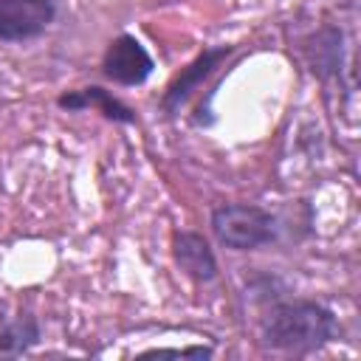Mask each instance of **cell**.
<instances>
[{
    "instance_id": "6da1fadb",
    "label": "cell",
    "mask_w": 361,
    "mask_h": 361,
    "mask_svg": "<svg viewBox=\"0 0 361 361\" xmlns=\"http://www.w3.org/2000/svg\"><path fill=\"white\" fill-rule=\"evenodd\" d=\"M338 338V319L319 302H282L262 322V341L282 353H310Z\"/></svg>"
},
{
    "instance_id": "7a4b0ae2",
    "label": "cell",
    "mask_w": 361,
    "mask_h": 361,
    "mask_svg": "<svg viewBox=\"0 0 361 361\" xmlns=\"http://www.w3.org/2000/svg\"><path fill=\"white\" fill-rule=\"evenodd\" d=\"M212 231L231 251H257L276 237V217L254 203H223L212 212Z\"/></svg>"
},
{
    "instance_id": "3957f363",
    "label": "cell",
    "mask_w": 361,
    "mask_h": 361,
    "mask_svg": "<svg viewBox=\"0 0 361 361\" xmlns=\"http://www.w3.org/2000/svg\"><path fill=\"white\" fill-rule=\"evenodd\" d=\"M152 68H155V62H152L149 51L133 34H118L107 45L104 59H102L104 76L116 85H124V87H135V85L147 82Z\"/></svg>"
},
{
    "instance_id": "277c9868",
    "label": "cell",
    "mask_w": 361,
    "mask_h": 361,
    "mask_svg": "<svg viewBox=\"0 0 361 361\" xmlns=\"http://www.w3.org/2000/svg\"><path fill=\"white\" fill-rule=\"evenodd\" d=\"M56 17L54 0H0V39L25 42L39 37Z\"/></svg>"
},
{
    "instance_id": "5b68a950",
    "label": "cell",
    "mask_w": 361,
    "mask_h": 361,
    "mask_svg": "<svg viewBox=\"0 0 361 361\" xmlns=\"http://www.w3.org/2000/svg\"><path fill=\"white\" fill-rule=\"evenodd\" d=\"M228 54H231V45H217V48H206V51H200L172 82H169V87L164 90V96H161V107L172 116V113H178L180 110V104L228 59Z\"/></svg>"
},
{
    "instance_id": "8992f818",
    "label": "cell",
    "mask_w": 361,
    "mask_h": 361,
    "mask_svg": "<svg viewBox=\"0 0 361 361\" xmlns=\"http://www.w3.org/2000/svg\"><path fill=\"white\" fill-rule=\"evenodd\" d=\"M172 257H175L178 268L195 282H212L217 276L214 251L197 231H175L172 234Z\"/></svg>"
},
{
    "instance_id": "52a82bcc",
    "label": "cell",
    "mask_w": 361,
    "mask_h": 361,
    "mask_svg": "<svg viewBox=\"0 0 361 361\" xmlns=\"http://www.w3.org/2000/svg\"><path fill=\"white\" fill-rule=\"evenodd\" d=\"M59 107L62 110H85V107H96L104 118L110 121H118V124H133L135 121V113L118 102L110 90L99 87V85H90V87H79V90H68L59 96Z\"/></svg>"
},
{
    "instance_id": "ba28073f",
    "label": "cell",
    "mask_w": 361,
    "mask_h": 361,
    "mask_svg": "<svg viewBox=\"0 0 361 361\" xmlns=\"http://www.w3.org/2000/svg\"><path fill=\"white\" fill-rule=\"evenodd\" d=\"M39 341V324L31 313H17L0 322V355H20Z\"/></svg>"
},
{
    "instance_id": "9c48e42d",
    "label": "cell",
    "mask_w": 361,
    "mask_h": 361,
    "mask_svg": "<svg viewBox=\"0 0 361 361\" xmlns=\"http://www.w3.org/2000/svg\"><path fill=\"white\" fill-rule=\"evenodd\" d=\"M338 42H341V34L336 28H324L313 37V45H307L313 71H327V68L336 71L338 68Z\"/></svg>"
},
{
    "instance_id": "30bf717a",
    "label": "cell",
    "mask_w": 361,
    "mask_h": 361,
    "mask_svg": "<svg viewBox=\"0 0 361 361\" xmlns=\"http://www.w3.org/2000/svg\"><path fill=\"white\" fill-rule=\"evenodd\" d=\"M144 355H158V358H164V355H180V358H209V355H212V350H209V347H186V350H149V353H144Z\"/></svg>"
}]
</instances>
